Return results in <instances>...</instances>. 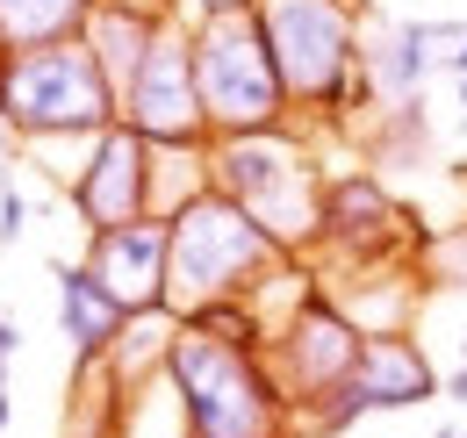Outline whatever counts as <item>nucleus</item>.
<instances>
[{
  "label": "nucleus",
  "instance_id": "obj_3",
  "mask_svg": "<svg viewBox=\"0 0 467 438\" xmlns=\"http://www.w3.org/2000/svg\"><path fill=\"white\" fill-rule=\"evenodd\" d=\"M0 122L22 144H58V137H101L122 122L116 79L101 72V57L79 44L51 51H7L0 57Z\"/></svg>",
  "mask_w": 467,
  "mask_h": 438
},
{
  "label": "nucleus",
  "instance_id": "obj_1",
  "mask_svg": "<svg viewBox=\"0 0 467 438\" xmlns=\"http://www.w3.org/2000/svg\"><path fill=\"white\" fill-rule=\"evenodd\" d=\"M166 230H173V259H166V317L173 324H187L209 302H259L266 280L302 266L216 187L194 194L180 216H166Z\"/></svg>",
  "mask_w": 467,
  "mask_h": 438
},
{
  "label": "nucleus",
  "instance_id": "obj_23",
  "mask_svg": "<svg viewBox=\"0 0 467 438\" xmlns=\"http://www.w3.org/2000/svg\"><path fill=\"white\" fill-rule=\"evenodd\" d=\"M461 367H467V338H461Z\"/></svg>",
  "mask_w": 467,
  "mask_h": 438
},
{
  "label": "nucleus",
  "instance_id": "obj_20",
  "mask_svg": "<svg viewBox=\"0 0 467 438\" xmlns=\"http://www.w3.org/2000/svg\"><path fill=\"white\" fill-rule=\"evenodd\" d=\"M15 352H22V330L0 317V367H15Z\"/></svg>",
  "mask_w": 467,
  "mask_h": 438
},
{
  "label": "nucleus",
  "instance_id": "obj_4",
  "mask_svg": "<svg viewBox=\"0 0 467 438\" xmlns=\"http://www.w3.org/2000/svg\"><path fill=\"white\" fill-rule=\"evenodd\" d=\"M209 180H216V194H231L288 259H302V252L324 245V180H317V165H309V151H302L295 130L209 144Z\"/></svg>",
  "mask_w": 467,
  "mask_h": 438
},
{
  "label": "nucleus",
  "instance_id": "obj_16",
  "mask_svg": "<svg viewBox=\"0 0 467 438\" xmlns=\"http://www.w3.org/2000/svg\"><path fill=\"white\" fill-rule=\"evenodd\" d=\"M94 15H101V0H0V57L79 44Z\"/></svg>",
  "mask_w": 467,
  "mask_h": 438
},
{
  "label": "nucleus",
  "instance_id": "obj_19",
  "mask_svg": "<svg viewBox=\"0 0 467 438\" xmlns=\"http://www.w3.org/2000/svg\"><path fill=\"white\" fill-rule=\"evenodd\" d=\"M22 230H29V202H22L15 172H0V245H15Z\"/></svg>",
  "mask_w": 467,
  "mask_h": 438
},
{
  "label": "nucleus",
  "instance_id": "obj_18",
  "mask_svg": "<svg viewBox=\"0 0 467 438\" xmlns=\"http://www.w3.org/2000/svg\"><path fill=\"white\" fill-rule=\"evenodd\" d=\"M231 15H259V0H173V22H180V29L231 22Z\"/></svg>",
  "mask_w": 467,
  "mask_h": 438
},
{
  "label": "nucleus",
  "instance_id": "obj_2",
  "mask_svg": "<svg viewBox=\"0 0 467 438\" xmlns=\"http://www.w3.org/2000/svg\"><path fill=\"white\" fill-rule=\"evenodd\" d=\"M166 388L180 402V438H302V417L266 360L231 352L187 324L166 352Z\"/></svg>",
  "mask_w": 467,
  "mask_h": 438
},
{
  "label": "nucleus",
  "instance_id": "obj_7",
  "mask_svg": "<svg viewBox=\"0 0 467 438\" xmlns=\"http://www.w3.org/2000/svg\"><path fill=\"white\" fill-rule=\"evenodd\" d=\"M359 345H367V330L352 324L346 309L309 280L302 295H295V309L281 317L274 330V345H266V367H274V381L281 395L295 402V417H302V432H309V417L352 381V367H359Z\"/></svg>",
  "mask_w": 467,
  "mask_h": 438
},
{
  "label": "nucleus",
  "instance_id": "obj_11",
  "mask_svg": "<svg viewBox=\"0 0 467 438\" xmlns=\"http://www.w3.org/2000/svg\"><path fill=\"white\" fill-rule=\"evenodd\" d=\"M166 259H173L166 216L122 223L109 237H87V274L116 295L122 317H159V309H166Z\"/></svg>",
  "mask_w": 467,
  "mask_h": 438
},
{
  "label": "nucleus",
  "instance_id": "obj_24",
  "mask_svg": "<svg viewBox=\"0 0 467 438\" xmlns=\"http://www.w3.org/2000/svg\"><path fill=\"white\" fill-rule=\"evenodd\" d=\"M439 438H467V432H439Z\"/></svg>",
  "mask_w": 467,
  "mask_h": 438
},
{
  "label": "nucleus",
  "instance_id": "obj_9",
  "mask_svg": "<svg viewBox=\"0 0 467 438\" xmlns=\"http://www.w3.org/2000/svg\"><path fill=\"white\" fill-rule=\"evenodd\" d=\"M439 374H431V360H424V345L410 338V330H374L367 345H359V367H352V381L309 417V432H346L359 417H389V410H417V402H431L439 395Z\"/></svg>",
  "mask_w": 467,
  "mask_h": 438
},
{
  "label": "nucleus",
  "instance_id": "obj_10",
  "mask_svg": "<svg viewBox=\"0 0 467 438\" xmlns=\"http://www.w3.org/2000/svg\"><path fill=\"white\" fill-rule=\"evenodd\" d=\"M151 144L137 137V130H101V144H94V159L79 172V187H72V216L87 237H109L122 223H144L151 216Z\"/></svg>",
  "mask_w": 467,
  "mask_h": 438
},
{
  "label": "nucleus",
  "instance_id": "obj_12",
  "mask_svg": "<svg viewBox=\"0 0 467 438\" xmlns=\"http://www.w3.org/2000/svg\"><path fill=\"white\" fill-rule=\"evenodd\" d=\"M51 274H58V330H65V345H72V374L109 367V352L122 345L130 317L116 309V295L87 274V259H58Z\"/></svg>",
  "mask_w": 467,
  "mask_h": 438
},
{
  "label": "nucleus",
  "instance_id": "obj_14",
  "mask_svg": "<svg viewBox=\"0 0 467 438\" xmlns=\"http://www.w3.org/2000/svg\"><path fill=\"white\" fill-rule=\"evenodd\" d=\"M166 22H173V7H151V0H101V15L87 22V51L101 57V72L116 79V101L130 87V72L144 65V51L159 44Z\"/></svg>",
  "mask_w": 467,
  "mask_h": 438
},
{
  "label": "nucleus",
  "instance_id": "obj_22",
  "mask_svg": "<svg viewBox=\"0 0 467 438\" xmlns=\"http://www.w3.org/2000/svg\"><path fill=\"white\" fill-rule=\"evenodd\" d=\"M461 122H467V79H461Z\"/></svg>",
  "mask_w": 467,
  "mask_h": 438
},
{
  "label": "nucleus",
  "instance_id": "obj_15",
  "mask_svg": "<svg viewBox=\"0 0 467 438\" xmlns=\"http://www.w3.org/2000/svg\"><path fill=\"white\" fill-rule=\"evenodd\" d=\"M431 22H374L359 36V72L374 79V94H396V101H417L424 72H431Z\"/></svg>",
  "mask_w": 467,
  "mask_h": 438
},
{
  "label": "nucleus",
  "instance_id": "obj_17",
  "mask_svg": "<svg viewBox=\"0 0 467 438\" xmlns=\"http://www.w3.org/2000/svg\"><path fill=\"white\" fill-rule=\"evenodd\" d=\"M424 266H431L439 280H453V287H467V223L446 230L439 245H424Z\"/></svg>",
  "mask_w": 467,
  "mask_h": 438
},
{
  "label": "nucleus",
  "instance_id": "obj_6",
  "mask_svg": "<svg viewBox=\"0 0 467 438\" xmlns=\"http://www.w3.org/2000/svg\"><path fill=\"white\" fill-rule=\"evenodd\" d=\"M295 115H338V94L359 72V7L352 0H259Z\"/></svg>",
  "mask_w": 467,
  "mask_h": 438
},
{
  "label": "nucleus",
  "instance_id": "obj_5",
  "mask_svg": "<svg viewBox=\"0 0 467 438\" xmlns=\"http://www.w3.org/2000/svg\"><path fill=\"white\" fill-rule=\"evenodd\" d=\"M187 44H194V87H202V115H209V144L295 130V101L281 87V65H274L259 15L202 22V29H187Z\"/></svg>",
  "mask_w": 467,
  "mask_h": 438
},
{
  "label": "nucleus",
  "instance_id": "obj_8",
  "mask_svg": "<svg viewBox=\"0 0 467 438\" xmlns=\"http://www.w3.org/2000/svg\"><path fill=\"white\" fill-rule=\"evenodd\" d=\"M122 130H137L151 151H209V115H202V87H194V44L187 29L166 22L159 44L122 87Z\"/></svg>",
  "mask_w": 467,
  "mask_h": 438
},
{
  "label": "nucleus",
  "instance_id": "obj_13",
  "mask_svg": "<svg viewBox=\"0 0 467 438\" xmlns=\"http://www.w3.org/2000/svg\"><path fill=\"white\" fill-rule=\"evenodd\" d=\"M396 223L403 209L389 202V187L374 172H346V180H324V245L346 252V259H374L396 245Z\"/></svg>",
  "mask_w": 467,
  "mask_h": 438
},
{
  "label": "nucleus",
  "instance_id": "obj_21",
  "mask_svg": "<svg viewBox=\"0 0 467 438\" xmlns=\"http://www.w3.org/2000/svg\"><path fill=\"white\" fill-rule=\"evenodd\" d=\"M439 395H446V402H467V367H453V374H446V388H439Z\"/></svg>",
  "mask_w": 467,
  "mask_h": 438
}]
</instances>
